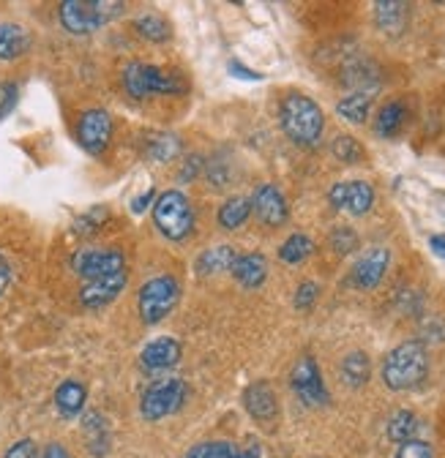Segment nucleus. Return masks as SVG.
I'll list each match as a JSON object with an SVG mask.
<instances>
[{
  "mask_svg": "<svg viewBox=\"0 0 445 458\" xmlns=\"http://www.w3.org/2000/svg\"><path fill=\"white\" fill-rule=\"evenodd\" d=\"M279 121H282L285 134H287L295 145H304V148L317 145L320 137H322V129H325L322 109L314 104V98L301 96V93H290V96L282 101Z\"/></svg>",
  "mask_w": 445,
  "mask_h": 458,
  "instance_id": "obj_1",
  "label": "nucleus"
},
{
  "mask_svg": "<svg viewBox=\"0 0 445 458\" xmlns=\"http://www.w3.org/2000/svg\"><path fill=\"white\" fill-rule=\"evenodd\" d=\"M429 371V355L421 341H405L382 360V382L391 390H410L424 382Z\"/></svg>",
  "mask_w": 445,
  "mask_h": 458,
  "instance_id": "obj_2",
  "label": "nucleus"
},
{
  "mask_svg": "<svg viewBox=\"0 0 445 458\" xmlns=\"http://www.w3.org/2000/svg\"><path fill=\"white\" fill-rule=\"evenodd\" d=\"M124 88L132 98H148V96H181L189 90V82L175 74L150 64H129L124 69Z\"/></svg>",
  "mask_w": 445,
  "mask_h": 458,
  "instance_id": "obj_3",
  "label": "nucleus"
},
{
  "mask_svg": "<svg viewBox=\"0 0 445 458\" xmlns=\"http://www.w3.org/2000/svg\"><path fill=\"white\" fill-rule=\"evenodd\" d=\"M124 9L118 0H66L61 4V25L74 36H88L121 17Z\"/></svg>",
  "mask_w": 445,
  "mask_h": 458,
  "instance_id": "obj_4",
  "label": "nucleus"
},
{
  "mask_svg": "<svg viewBox=\"0 0 445 458\" xmlns=\"http://www.w3.org/2000/svg\"><path fill=\"white\" fill-rule=\"evenodd\" d=\"M153 221L158 226V233L170 241H184L192 226H194V213H192V202L186 199L184 191L173 189L164 191L156 205H153Z\"/></svg>",
  "mask_w": 445,
  "mask_h": 458,
  "instance_id": "obj_5",
  "label": "nucleus"
},
{
  "mask_svg": "<svg viewBox=\"0 0 445 458\" xmlns=\"http://www.w3.org/2000/svg\"><path fill=\"white\" fill-rule=\"evenodd\" d=\"M181 298V286L173 276H158V278H150L142 290H140V317L145 325H156L161 322L167 314L175 309Z\"/></svg>",
  "mask_w": 445,
  "mask_h": 458,
  "instance_id": "obj_6",
  "label": "nucleus"
},
{
  "mask_svg": "<svg viewBox=\"0 0 445 458\" xmlns=\"http://www.w3.org/2000/svg\"><path fill=\"white\" fill-rule=\"evenodd\" d=\"M184 401H186V385L181 379H161L145 390L140 412L145 420H161L167 415L178 412Z\"/></svg>",
  "mask_w": 445,
  "mask_h": 458,
  "instance_id": "obj_7",
  "label": "nucleus"
},
{
  "mask_svg": "<svg viewBox=\"0 0 445 458\" xmlns=\"http://www.w3.org/2000/svg\"><path fill=\"white\" fill-rule=\"evenodd\" d=\"M72 267L82 278L93 281L126 270V257L121 249H82L72 257Z\"/></svg>",
  "mask_w": 445,
  "mask_h": 458,
  "instance_id": "obj_8",
  "label": "nucleus"
},
{
  "mask_svg": "<svg viewBox=\"0 0 445 458\" xmlns=\"http://www.w3.org/2000/svg\"><path fill=\"white\" fill-rule=\"evenodd\" d=\"M290 382H293V390L295 395L304 401L306 407H322L330 401L325 385H322V374L314 363V358L304 355L295 366H293V374H290Z\"/></svg>",
  "mask_w": 445,
  "mask_h": 458,
  "instance_id": "obj_9",
  "label": "nucleus"
},
{
  "mask_svg": "<svg viewBox=\"0 0 445 458\" xmlns=\"http://www.w3.org/2000/svg\"><path fill=\"white\" fill-rule=\"evenodd\" d=\"M77 140L90 156H101L113 140V118L107 109H88L77 123Z\"/></svg>",
  "mask_w": 445,
  "mask_h": 458,
  "instance_id": "obj_10",
  "label": "nucleus"
},
{
  "mask_svg": "<svg viewBox=\"0 0 445 458\" xmlns=\"http://www.w3.org/2000/svg\"><path fill=\"white\" fill-rule=\"evenodd\" d=\"M328 202L337 210H350L353 216H364L374 205V189L366 181L337 183L328 191Z\"/></svg>",
  "mask_w": 445,
  "mask_h": 458,
  "instance_id": "obj_11",
  "label": "nucleus"
},
{
  "mask_svg": "<svg viewBox=\"0 0 445 458\" xmlns=\"http://www.w3.org/2000/svg\"><path fill=\"white\" fill-rule=\"evenodd\" d=\"M126 281H129L126 270L104 276V278H93L80 290V301H82L85 309H101L107 303H113L126 290Z\"/></svg>",
  "mask_w": 445,
  "mask_h": 458,
  "instance_id": "obj_12",
  "label": "nucleus"
},
{
  "mask_svg": "<svg viewBox=\"0 0 445 458\" xmlns=\"http://www.w3.org/2000/svg\"><path fill=\"white\" fill-rule=\"evenodd\" d=\"M252 210L265 226H282L287 221V199L270 183L257 186V191L252 197Z\"/></svg>",
  "mask_w": 445,
  "mask_h": 458,
  "instance_id": "obj_13",
  "label": "nucleus"
},
{
  "mask_svg": "<svg viewBox=\"0 0 445 458\" xmlns=\"http://www.w3.org/2000/svg\"><path fill=\"white\" fill-rule=\"evenodd\" d=\"M244 404H246V412L262 426L273 423L276 415H279V401H276V393H273V387L268 382L249 385L246 393H244Z\"/></svg>",
  "mask_w": 445,
  "mask_h": 458,
  "instance_id": "obj_14",
  "label": "nucleus"
},
{
  "mask_svg": "<svg viewBox=\"0 0 445 458\" xmlns=\"http://www.w3.org/2000/svg\"><path fill=\"white\" fill-rule=\"evenodd\" d=\"M388 262H391V254H388V249L366 251L355 262V267H353V284L358 286V290H374V286L382 281L385 270H388Z\"/></svg>",
  "mask_w": 445,
  "mask_h": 458,
  "instance_id": "obj_15",
  "label": "nucleus"
},
{
  "mask_svg": "<svg viewBox=\"0 0 445 458\" xmlns=\"http://www.w3.org/2000/svg\"><path fill=\"white\" fill-rule=\"evenodd\" d=\"M181 360V344L170 335H161V338H153L148 347L142 350L140 355V363L142 369L148 371H164V369H173L175 363Z\"/></svg>",
  "mask_w": 445,
  "mask_h": 458,
  "instance_id": "obj_16",
  "label": "nucleus"
},
{
  "mask_svg": "<svg viewBox=\"0 0 445 458\" xmlns=\"http://www.w3.org/2000/svg\"><path fill=\"white\" fill-rule=\"evenodd\" d=\"M85 398H88V390L82 382L77 379H66L61 382V387L55 390V407L64 418H77L85 407Z\"/></svg>",
  "mask_w": 445,
  "mask_h": 458,
  "instance_id": "obj_17",
  "label": "nucleus"
},
{
  "mask_svg": "<svg viewBox=\"0 0 445 458\" xmlns=\"http://www.w3.org/2000/svg\"><path fill=\"white\" fill-rule=\"evenodd\" d=\"M30 47V36L22 25L4 22L0 25V61H17Z\"/></svg>",
  "mask_w": 445,
  "mask_h": 458,
  "instance_id": "obj_18",
  "label": "nucleus"
},
{
  "mask_svg": "<svg viewBox=\"0 0 445 458\" xmlns=\"http://www.w3.org/2000/svg\"><path fill=\"white\" fill-rule=\"evenodd\" d=\"M407 123V106L405 101H388L380 112H377V121H374V131L385 140H391L402 131V126Z\"/></svg>",
  "mask_w": 445,
  "mask_h": 458,
  "instance_id": "obj_19",
  "label": "nucleus"
},
{
  "mask_svg": "<svg viewBox=\"0 0 445 458\" xmlns=\"http://www.w3.org/2000/svg\"><path fill=\"white\" fill-rule=\"evenodd\" d=\"M233 276L246 286V290H254V286H260L268 276V262L262 254L252 251V254H241L235 267H233Z\"/></svg>",
  "mask_w": 445,
  "mask_h": 458,
  "instance_id": "obj_20",
  "label": "nucleus"
},
{
  "mask_svg": "<svg viewBox=\"0 0 445 458\" xmlns=\"http://www.w3.org/2000/svg\"><path fill=\"white\" fill-rule=\"evenodd\" d=\"M238 257H241V254H238L233 246H216V249H208V251H202L200 259H197V273H202V276H210V273H227V270L235 267Z\"/></svg>",
  "mask_w": 445,
  "mask_h": 458,
  "instance_id": "obj_21",
  "label": "nucleus"
},
{
  "mask_svg": "<svg viewBox=\"0 0 445 458\" xmlns=\"http://www.w3.org/2000/svg\"><path fill=\"white\" fill-rule=\"evenodd\" d=\"M252 216V199L246 197H233L227 199L225 205H221L218 210V224L225 229H238L246 224V218Z\"/></svg>",
  "mask_w": 445,
  "mask_h": 458,
  "instance_id": "obj_22",
  "label": "nucleus"
},
{
  "mask_svg": "<svg viewBox=\"0 0 445 458\" xmlns=\"http://www.w3.org/2000/svg\"><path fill=\"white\" fill-rule=\"evenodd\" d=\"M369 374H372V366H369V358L364 352H350L342 360V379H345V385L364 387L369 382Z\"/></svg>",
  "mask_w": 445,
  "mask_h": 458,
  "instance_id": "obj_23",
  "label": "nucleus"
},
{
  "mask_svg": "<svg viewBox=\"0 0 445 458\" xmlns=\"http://www.w3.org/2000/svg\"><path fill=\"white\" fill-rule=\"evenodd\" d=\"M369 106H372L369 93L358 90V93H350L347 98H342L337 104V112L342 114L345 121H350V123H364L369 118Z\"/></svg>",
  "mask_w": 445,
  "mask_h": 458,
  "instance_id": "obj_24",
  "label": "nucleus"
},
{
  "mask_svg": "<svg viewBox=\"0 0 445 458\" xmlns=\"http://www.w3.org/2000/svg\"><path fill=\"white\" fill-rule=\"evenodd\" d=\"M415 431H418V418L413 412H407V410L394 412L391 420H388V439H391V442L405 445V442H410L415 437Z\"/></svg>",
  "mask_w": 445,
  "mask_h": 458,
  "instance_id": "obj_25",
  "label": "nucleus"
},
{
  "mask_svg": "<svg viewBox=\"0 0 445 458\" xmlns=\"http://www.w3.org/2000/svg\"><path fill=\"white\" fill-rule=\"evenodd\" d=\"M85 439H88V450L93 455H104L107 447H109V431H107V423L101 415H88L85 418Z\"/></svg>",
  "mask_w": 445,
  "mask_h": 458,
  "instance_id": "obj_26",
  "label": "nucleus"
},
{
  "mask_svg": "<svg viewBox=\"0 0 445 458\" xmlns=\"http://www.w3.org/2000/svg\"><path fill=\"white\" fill-rule=\"evenodd\" d=\"M134 30L148 41H167L170 38V22L158 14H140L134 20Z\"/></svg>",
  "mask_w": 445,
  "mask_h": 458,
  "instance_id": "obj_27",
  "label": "nucleus"
},
{
  "mask_svg": "<svg viewBox=\"0 0 445 458\" xmlns=\"http://www.w3.org/2000/svg\"><path fill=\"white\" fill-rule=\"evenodd\" d=\"M178 150H181V140L173 134H153L145 148L148 158H153V161H173L178 156Z\"/></svg>",
  "mask_w": 445,
  "mask_h": 458,
  "instance_id": "obj_28",
  "label": "nucleus"
},
{
  "mask_svg": "<svg viewBox=\"0 0 445 458\" xmlns=\"http://www.w3.org/2000/svg\"><path fill=\"white\" fill-rule=\"evenodd\" d=\"M312 251H314V243H312L306 235H290V238L282 243V249H279V259L287 262V265H298V262H304Z\"/></svg>",
  "mask_w": 445,
  "mask_h": 458,
  "instance_id": "obj_29",
  "label": "nucleus"
},
{
  "mask_svg": "<svg viewBox=\"0 0 445 458\" xmlns=\"http://www.w3.org/2000/svg\"><path fill=\"white\" fill-rule=\"evenodd\" d=\"M374 9H377V25L382 30H388V33L402 30L405 17H407V12H405L407 6L405 4H377Z\"/></svg>",
  "mask_w": 445,
  "mask_h": 458,
  "instance_id": "obj_30",
  "label": "nucleus"
},
{
  "mask_svg": "<svg viewBox=\"0 0 445 458\" xmlns=\"http://www.w3.org/2000/svg\"><path fill=\"white\" fill-rule=\"evenodd\" d=\"M186 458H238V450L230 442H202L194 445Z\"/></svg>",
  "mask_w": 445,
  "mask_h": 458,
  "instance_id": "obj_31",
  "label": "nucleus"
},
{
  "mask_svg": "<svg viewBox=\"0 0 445 458\" xmlns=\"http://www.w3.org/2000/svg\"><path fill=\"white\" fill-rule=\"evenodd\" d=\"M333 156H337L342 164H358V161H364V148L355 137L342 134L333 140Z\"/></svg>",
  "mask_w": 445,
  "mask_h": 458,
  "instance_id": "obj_32",
  "label": "nucleus"
},
{
  "mask_svg": "<svg viewBox=\"0 0 445 458\" xmlns=\"http://www.w3.org/2000/svg\"><path fill=\"white\" fill-rule=\"evenodd\" d=\"M330 246H333V251H337V254H350L358 246V235L353 233L350 226H337L330 233Z\"/></svg>",
  "mask_w": 445,
  "mask_h": 458,
  "instance_id": "obj_33",
  "label": "nucleus"
},
{
  "mask_svg": "<svg viewBox=\"0 0 445 458\" xmlns=\"http://www.w3.org/2000/svg\"><path fill=\"white\" fill-rule=\"evenodd\" d=\"M104 218H107V210H104V208H93V210H88L85 216L77 218L74 233H77V235H93L96 229L104 224Z\"/></svg>",
  "mask_w": 445,
  "mask_h": 458,
  "instance_id": "obj_34",
  "label": "nucleus"
},
{
  "mask_svg": "<svg viewBox=\"0 0 445 458\" xmlns=\"http://www.w3.org/2000/svg\"><path fill=\"white\" fill-rule=\"evenodd\" d=\"M317 295H320V290H317V284L314 281H304L301 286H298V293H295V309H312L314 306V301H317Z\"/></svg>",
  "mask_w": 445,
  "mask_h": 458,
  "instance_id": "obj_35",
  "label": "nucleus"
},
{
  "mask_svg": "<svg viewBox=\"0 0 445 458\" xmlns=\"http://www.w3.org/2000/svg\"><path fill=\"white\" fill-rule=\"evenodd\" d=\"M17 104V85L14 82H0V121L14 109Z\"/></svg>",
  "mask_w": 445,
  "mask_h": 458,
  "instance_id": "obj_36",
  "label": "nucleus"
},
{
  "mask_svg": "<svg viewBox=\"0 0 445 458\" xmlns=\"http://www.w3.org/2000/svg\"><path fill=\"white\" fill-rule=\"evenodd\" d=\"M397 458H432V447L421 439H410L399 447Z\"/></svg>",
  "mask_w": 445,
  "mask_h": 458,
  "instance_id": "obj_37",
  "label": "nucleus"
},
{
  "mask_svg": "<svg viewBox=\"0 0 445 458\" xmlns=\"http://www.w3.org/2000/svg\"><path fill=\"white\" fill-rule=\"evenodd\" d=\"M4 458H36V445L30 439H20L6 450Z\"/></svg>",
  "mask_w": 445,
  "mask_h": 458,
  "instance_id": "obj_38",
  "label": "nucleus"
},
{
  "mask_svg": "<svg viewBox=\"0 0 445 458\" xmlns=\"http://www.w3.org/2000/svg\"><path fill=\"white\" fill-rule=\"evenodd\" d=\"M227 69H230V74H235V77H241V80H254V82H257V80H262V74H260V72L246 69L241 61H230V66H227Z\"/></svg>",
  "mask_w": 445,
  "mask_h": 458,
  "instance_id": "obj_39",
  "label": "nucleus"
},
{
  "mask_svg": "<svg viewBox=\"0 0 445 458\" xmlns=\"http://www.w3.org/2000/svg\"><path fill=\"white\" fill-rule=\"evenodd\" d=\"M200 166H202V158H200V156H192V158L186 161L184 172H181V181H194V178H197V172H200Z\"/></svg>",
  "mask_w": 445,
  "mask_h": 458,
  "instance_id": "obj_40",
  "label": "nucleus"
},
{
  "mask_svg": "<svg viewBox=\"0 0 445 458\" xmlns=\"http://www.w3.org/2000/svg\"><path fill=\"white\" fill-rule=\"evenodd\" d=\"M9 284H12V267L4 257H0V295L9 290Z\"/></svg>",
  "mask_w": 445,
  "mask_h": 458,
  "instance_id": "obj_41",
  "label": "nucleus"
},
{
  "mask_svg": "<svg viewBox=\"0 0 445 458\" xmlns=\"http://www.w3.org/2000/svg\"><path fill=\"white\" fill-rule=\"evenodd\" d=\"M153 194H156L153 189H148L145 194H140V197H137V199L132 202V210H134V213H142V210H145V208H148V205L153 202Z\"/></svg>",
  "mask_w": 445,
  "mask_h": 458,
  "instance_id": "obj_42",
  "label": "nucleus"
},
{
  "mask_svg": "<svg viewBox=\"0 0 445 458\" xmlns=\"http://www.w3.org/2000/svg\"><path fill=\"white\" fill-rule=\"evenodd\" d=\"M41 458H69V453H66V447H64V445L52 442V445H47V450H44V455H41Z\"/></svg>",
  "mask_w": 445,
  "mask_h": 458,
  "instance_id": "obj_43",
  "label": "nucleus"
},
{
  "mask_svg": "<svg viewBox=\"0 0 445 458\" xmlns=\"http://www.w3.org/2000/svg\"><path fill=\"white\" fill-rule=\"evenodd\" d=\"M429 246H432V251H434L437 257L445 259V235H432V238H429Z\"/></svg>",
  "mask_w": 445,
  "mask_h": 458,
  "instance_id": "obj_44",
  "label": "nucleus"
},
{
  "mask_svg": "<svg viewBox=\"0 0 445 458\" xmlns=\"http://www.w3.org/2000/svg\"><path fill=\"white\" fill-rule=\"evenodd\" d=\"M238 458H260V447L254 445V447H249V450L238 453Z\"/></svg>",
  "mask_w": 445,
  "mask_h": 458,
  "instance_id": "obj_45",
  "label": "nucleus"
}]
</instances>
